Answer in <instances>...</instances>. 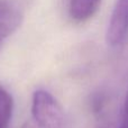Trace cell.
<instances>
[{
	"instance_id": "6da1fadb",
	"label": "cell",
	"mask_w": 128,
	"mask_h": 128,
	"mask_svg": "<svg viewBox=\"0 0 128 128\" xmlns=\"http://www.w3.org/2000/svg\"><path fill=\"white\" fill-rule=\"evenodd\" d=\"M32 115L40 128H66L68 118L60 102L50 92L37 90L32 98Z\"/></svg>"
},
{
	"instance_id": "7a4b0ae2",
	"label": "cell",
	"mask_w": 128,
	"mask_h": 128,
	"mask_svg": "<svg viewBox=\"0 0 128 128\" xmlns=\"http://www.w3.org/2000/svg\"><path fill=\"white\" fill-rule=\"evenodd\" d=\"M128 35V0H117L111 14L107 29V44L110 47H119Z\"/></svg>"
},
{
	"instance_id": "3957f363",
	"label": "cell",
	"mask_w": 128,
	"mask_h": 128,
	"mask_svg": "<svg viewBox=\"0 0 128 128\" xmlns=\"http://www.w3.org/2000/svg\"><path fill=\"white\" fill-rule=\"evenodd\" d=\"M22 22V14L17 6L8 1H0V42L16 32Z\"/></svg>"
},
{
	"instance_id": "277c9868",
	"label": "cell",
	"mask_w": 128,
	"mask_h": 128,
	"mask_svg": "<svg viewBox=\"0 0 128 128\" xmlns=\"http://www.w3.org/2000/svg\"><path fill=\"white\" fill-rule=\"evenodd\" d=\"M101 0H70V16L75 22L90 19L99 8Z\"/></svg>"
},
{
	"instance_id": "5b68a950",
	"label": "cell",
	"mask_w": 128,
	"mask_h": 128,
	"mask_svg": "<svg viewBox=\"0 0 128 128\" xmlns=\"http://www.w3.org/2000/svg\"><path fill=\"white\" fill-rule=\"evenodd\" d=\"M14 100L11 94L0 86V128H8L12 117Z\"/></svg>"
},
{
	"instance_id": "8992f818",
	"label": "cell",
	"mask_w": 128,
	"mask_h": 128,
	"mask_svg": "<svg viewBox=\"0 0 128 128\" xmlns=\"http://www.w3.org/2000/svg\"><path fill=\"white\" fill-rule=\"evenodd\" d=\"M120 128H128V92L126 96V100H125L124 115H122V122Z\"/></svg>"
},
{
	"instance_id": "52a82bcc",
	"label": "cell",
	"mask_w": 128,
	"mask_h": 128,
	"mask_svg": "<svg viewBox=\"0 0 128 128\" xmlns=\"http://www.w3.org/2000/svg\"><path fill=\"white\" fill-rule=\"evenodd\" d=\"M22 128H40V127H36L35 125H33V124H30V122H26V124L24 125V126H22Z\"/></svg>"
}]
</instances>
